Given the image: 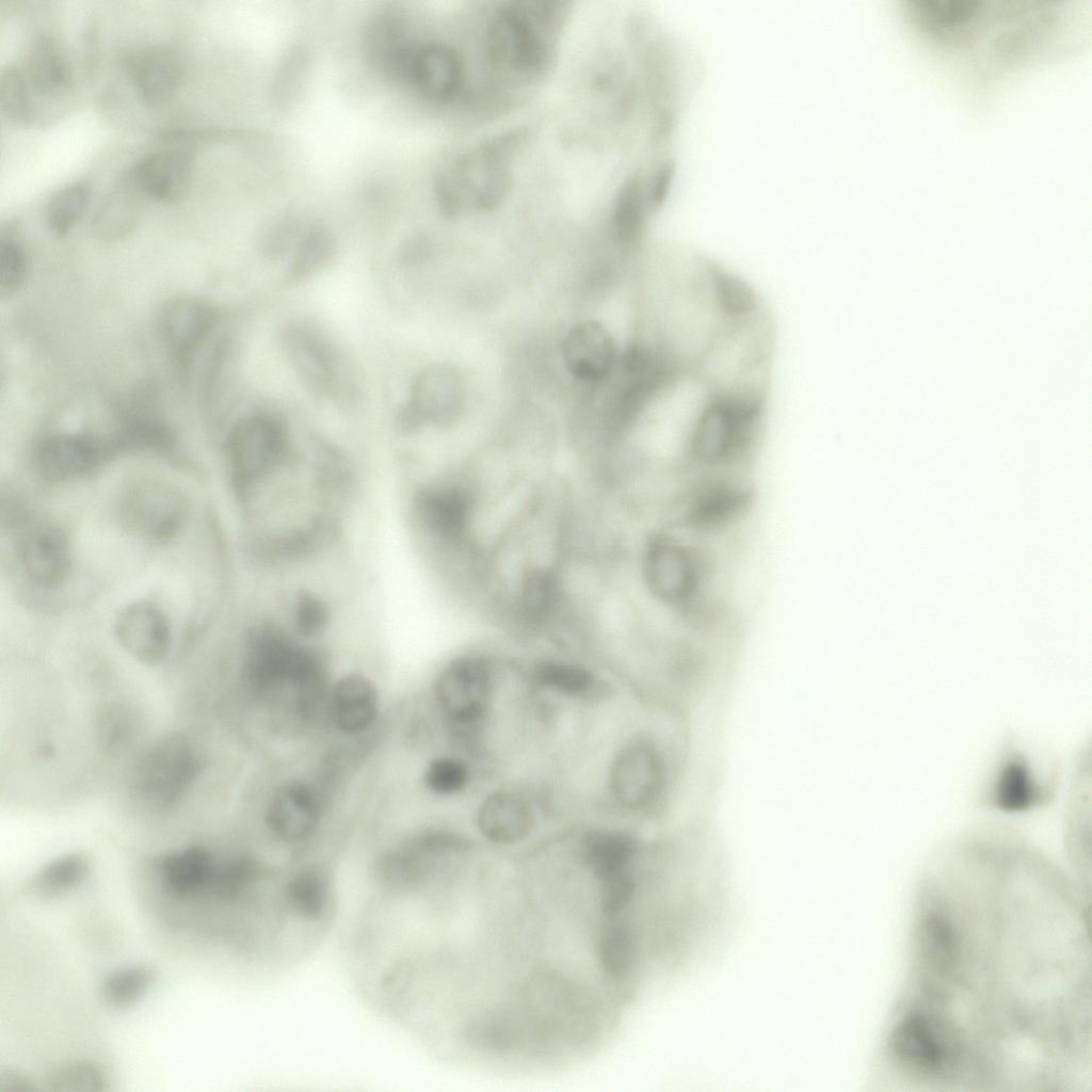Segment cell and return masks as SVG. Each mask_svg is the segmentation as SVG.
<instances>
[{
	"instance_id": "cell-29",
	"label": "cell",
	"mask_w": 1092,
	"mask_h": 1092,
	"mask_svg": "<svg viewBox=\"0 0 1092 1092\" xmlns=\"http://www.w3.org/2000/svg\"><path fill=\"white\" fill-rule=\"evenodd\" d=\"M215 865L210 852L198 846L172 852L161 863L163 884L177 898L206 894Z\"/></svg>"
},
{
	"instance_id": "cell-1",
	"label": "cell",
	"mask_w": 1092,
	"mask_h": 1092,
	"mask_svg": "<svg viewBox=\"0 0 1092 1092\" xmlns=\"http://www.w3.org/2000/svg\"><path fill=\"white\" fill-rule=\"evenodd\" d=\"M531 138L516 126L486 136L452 157L436 177V197L448 216L498 209L514 186L515 165Z\"/></svg>"
},
{
	"instance_id": "cell-16",
	"label": "cell",
	"mask_w": 1092,
	"mask_h": 1092,
	"mask_svg": "<svg viewBox=\"0 0 1092 1092\" xmlns=\"http://www.w3.org/2000/svg\"><path fill=\"white\" fill-rule=\"evenodd\" d=\"M125 67L140 98L152 107L167 102L183 77L180 53L163 44L132 51L125 59Z\"/></svg>"
},
{
	"instance_id": "cell-8",
	"label": "cell",
	"mask_w": 1092,
	"mask_h": 1092,
	"mask_svg": "<svg viewBox=\"0 0 1092 1092\" xmlns=\"http://www.w3.org/2000/svg\"><path fill=\"white\" fill-rule=\"evenodd\" d=\"M890 1041L900 1060L924 1073L953 1069L961 1057V1045L952 1028L918 1011L906 1014L896 1025Z\"/></svg>"
},
{
	"instance_id": "cell-15",
	"label": "cell",
	"mask_w": 1092,
	"mask_h": 1092,
	"mask_svg": "<svg viewBox=\"0 0 1092 1092\" xmlns=\"http://www.w3.org/2000/svg\"><path fill=\"white\" fill-rule=\"evenodd\" d=\"M115 636L122 647L147 665L161 663L171 646V629L166 616L149 601L126 606L115 621Z\"/></svg>"
},
{
	"instance_id": "cell-4",
	"label": "cell",
	"mask_w": 1092,
	"mask_h": 1092,
	"mask_svg": "<svg viewBox=\"0 0 1092 1092\" xmlns=\"http://www.w3.org/2000/svg\"><path fill=\"white\" fill-rule=\"evenodd\" d=\"M282 344L293 370L316 397L353 405L358 396L353 369L336 344L318 328L291 323L282 333Z\"/></svg>"
},
{
	"instance_id": "cell-3",
	"label": "cell",
	"mask_w": 1092,
	"mask_h": 1092,
	"mask_svg": "<svg viewBox=\"0 0 1092 1092\" xmlns=\"http://www.w3.org/2000/svg\"><path fill=\"white\" fill-rule=\"evenodd\" d=\"M245 672L256 691L268 692L292 685L300 695L318 693L324 675L318 655L273 625L259 626L250 635Z\"/></svg>"
},
{
	"instance_id": "cell-30",
	"label": "cell",
	"mask_w": 1092,
	"mask_h": 1092,
	"mask_svg": "<svg viewBox=\"0 0 1092 1092\" xmlns=\"http://www.w3.org/2000/svg\"><path fill=\"white\" fill-rule=\"evenodd\" d=\"M368 49L379 68L391 76L407 77L417 47L406 36L402 21L396 16L379 17L368 33Z\"/></svg>"
},
{
	"instance_id": "cell-40",
	"label": "cell",
	"mask_w": 1092,
	"mask_h": 1092,
	"mask_svg": "<svg viewBox=\"0 0 1092 1092\" xmlns=\"http://www.w3.org/2000/svg\"><path fill=\"white\" fill-rule=\"evenodd\" d=\"M27 271L23 251L13 240L0 242V293L2 298L14 294L22 285Z\"/></svg>"
},
{
	"instance_id": "cell-23",
	"label": "cell",
	"mask_w": 1092,
	"mask_h": 1092,
	"mask_svg": "<svg viewBox=\"0 0 1092 1092\" xmlns=\"http://www.w3.org/2000/svg\"><path fill=\"white\" fill-rule=\"evenodd\" d=\"M101 448L83 436L58 434L38 446L35 462L39 473L48 480L61 481L91 469L99 460Z\"/></svg>"
},
{
	"instance_id": "cell-21",
	"label": "cell",
	"mask_w": 1092,
	"mask_h": 1092,
	"mask_svg": "<svg viewBox=\"0 0 1092 1092\" xmlns=\"http://www.w3.org/2000/svg\"><path fill=\"white\" fill-rule=\"evenodd\" d=\"M132 172L147 198L170 204L186 195L191 182L192 164L187 154L161 150L144 157Z\"/></svg>"
},
{
	"instance_id": "cell-19",
	"label": "cell",
	"mask_w": 1092,
	"mask_h": 1092,
	"mask_svg": "<svg viewBox=\"0 0 1092 1092\" xmlns=\"http://www.w3.org/2000/svg\"><path fill=\"white\" fill-rule=\"evenodd\" d=\"M562 355L568 371L579 380L597 382L613 369L616 352L609 332L588 321L574 326L565 336Z\"/></svg>"
},
{
	"instance_id": "cell-39",
	"label": "cell",
	"mask_w": 1092,
	"mask_h": 1092,
	"mask_svg": "<svg viewBox=\"0 0 1092 1092\" xmlns=\"http://www.w3.org/2000/svg\"><path fill=\"white\" fill-rule=\"evenodd\" d=\"M468 769L460 759H434L425 771L427 786L436 793L449 794L461 790L468 782Z\"/></svg>"
},
{
	"instance_id": "cell-31",
	"label": "cell",
	"mask_w": 1092,
	"mask_h": 1092,
	"mask_svg": "<svg viewBox=\"0 0 1092 1092\" xmlns=\"http://www.w3.org/2000/svg\"><path fill=\"white\" fill-rule=\"evenodd\" d=\"M335 255V242L322 227L310 228L299 242L285 274L287 285L304 283L323 271Z\"/></svg>"
},
{
	"instance_id": "cell-36",
	"label": "cell",
	"mask_w": 1092,
	"mask_h": 1092,
	"mask_svg": "<svg viewBox=\"0 0 1092 1092\" xmlns=\"http://www.w3.org/2000/svg\"><path fill=\"white\" fill-rule=\"evenodd\" d=\"M154 981V970L149 966L138 965L118 969L110 974L102 983V996L114 1007H126L149 989Z\"/></svg>"
},
{
	"instance_id": "cell-34",
	"label": "cell",
	"mask_w": 1092,
	"mask_h": 1092,
	"mask_svg": "<svg viewBox=\"0 0 1092 1092\" xmlns=\"http://www.w3.org/2000/svg\"><path fill=\"white\" fill-rule=\"evenodd\" d=\"M31 86L23 69L9 65L0 76V110L2 116L14 124H26L32 118Z\"/></svg>"
},
{
	"instance_id": "cell-12",
	"label": "cell",
	"mask_w": 1092,
	"mask_h": 1092,
	"mask_svg": "<svg viewBox=\"0 0 1092 1092\" xmlns=\"http://www.w3.org/2000/svg\"><path fill=\"white\" fill-rule=\"evenodd\" d=\"M218 321L214 306L198 298H177L162 307L158 318L159 336L180 371L189 369Z\"/></svg>"
},
{
	"instance_id": "cell-10",
	"label": "cell",
	"mask_w": 1092,
	"mask_h": 1092,
	"mask_svg": "<svg viewBox=\"0 0 1092 1092\" xmlns=\"http://www.w3.org/2000/svg\"><path fill=\"white\" fill-rule=\"evenodd\" d=\"M753 494L740 482L725 478L702 480L682 494V528L695 533L722 530L750 509Z\"/></svg>"
},
{
	"instance_id": "cell-33",
	"label": "cell",
	"mask_w": 1092,
	"mask_h": 1092,
	"mask_svg": "<svg viewBox=\"0 0 1092 1092\" xmlns=\"http://www.w3.org/2000/svg\"><path fill=\"white\" fill-rule=\"evenodd\" d=\"M87 871L84 856L74 853L46 865L34 878L32 888L43 898L60 896L76 886Z\"/></svg>"
},
{
	"instance_id": "cell-37",
	"label": "cell",
	"mask_w": 1092,
	"mask_h": 1092,
	"mask_svg": "<svg viewBox=\"0 0 1092 1092\" xmlns=\"http://www.w3.org/2000/svg\"><path fill=\"white\" fill-rule=\"evenodd\" d=\"M557 598V583L549 573L537 571L528 576L521 590L526 614L533 619L544 617L552 611Z\"/></svg>"
},
{
	"instance_id": "cell-6",
	"label": "cell",
	"mask_w": 1092,
	"mask_h": 1092,
	"mask_svg": "<svg viewBox=\"0 0 1092 1092\" xmlns=\"http://www.w3.org/2000/svg\"><path fill=\"white\" fill-rule=\"evenodd\" d=\"M227 455L234 486L242 499L258 481L291 457L288 431L271 414L244 417L229 431Z\"/></svg>"
},
{
	"instance_id": "cell-9",
	"label": "cell",
	"mask_w": 1092,
	"mask_h": 1092,
	"mask_svg": "<svg viewBox=\"0 0 1092 1092\" xmlns=\"http://www.w3.org/2000/svg\"><path fill=\"white\" fill-rule=\"evenodd\" d=\"M125 525L142 537L163 541L173 537L187 515L184 496L160 481H142L131 486L121 507Z\"/></svg>"
},
{
	"instance_id": "cell-11",
	"label": "cell",
	"mask_w": 1092,
	"mask_h": 1092,
	"mask_svg": "<svg viewBox=\"0 0 1092 1092\" xmlns=\"http://www.w3.org/2000/svg\"><path fill=\"white\" fill-rule=\"evenodd\" d=\"M488 664L478 657H462L449 663L436 681L435 694L441 710L457 725L480 721L492 696Z\"/></svg>"
},
{
	"instance_id": "cell-27",
	"label": "cell",
	"mask_w": 1092,
	"mask_h": 1092,
	"mask_svg": "<svg viewBox=\"0 0 1092 1092\" xmlns=\"http://www.w3.org/2000/svg\"><path fill=\"white\" fill-rule=\"evenodd\" d=\"M23 71L32 91L44 96L59 94L71 82L67 55L50 34H41L30 44Z\"/></svg>"
},
{
	"instance_id": "cell-18",
	"label": "cell",
	"mask_w": 1092,
	"mask_h": 1092,
	"mask_svg": "<svg viewBox=\"0 0 1092 1092\" xmlns=\"http://www.w3.org/2000/svg\"><path fill=\"white\" fill-rule=\"evenodd\" d=\"M19 557L31 581L43 588L58 585L69 571L66 535L51 524H35L26 530L19 544Z\"/></svg>"
},
{
	"instance_id": "cell-25",
	"label": "cell",
	"mask_w": 1092,
	"mask_h": 1092,
	"mask_svg": "<svg viewBox=\"0 0 1092 1092\" xmlns=\"http://www.w3.org/2000/svg\"><path fill=\"white\" fill-rule=\"evenodd\" d=\"M467 497L450 486L421 491L415 500L416 517L433 536L452 540L461 535L468 519Z\"/></svg>"
},
{
	"instance_id": "cell-35",
	"label": "cell",
	"mask_w": 1092,
	"mask_h": 1092,
	"mask_svg": "<svg viewBox=\"0 0 1092 1092\" xmlns=\"http://www.w3.org/2000/svg\"><path fill=\"white\" fill-rule=\"evenodd\" d=\"M534 678L546 688L571 695L588 694L595 687V677L589 670L561 661L539 663Z\"/></svg>"
},
{
	"instance_id": "cell-28",
	"label": "cell",
	"mask_w": 1092,
	"mask_h": 1092,
	"mask_svg": "<svg viewBox=\"0 0 1092 1092\" xmlns=\"http://www.w3.org/2000/svg\"><path fill=\"white\" fill-rule=\"evenodd\" d=\"M332 710L341 730L358 734L371 726L378 713V694L372 682L359 675L341 678L332 691Z\"/></svg>"
},
{
	"instance_id": "cell-13",
	"label": "cell",
	"mask_w": 1092,
	"mask_h": 1092,
	"mask_svg": "<svg viewBox=\"0 0 1092 1092\" xmlns=\"http://www.w3.org/2000/svg\"><path fill=\"white\" fill-rule=\"evenodd\" d=\"M463 386L450 367L434 365L414 380L410 399L399 415L400 428L410 432L423 423L452 421L463 406Z\"/></svg>"
},
{
	"instance_id": "cell-17",
	"label": "cell",
	"mask_w": 1092,
	"mask_h": 1092,
	"mask_svg": "<svg viewBox=\"0 0 1092 1092\" xmlns=\"http://www.w3.org/2000/svg\"><path fill=\"white\" fill-rule=\"evenodd\" d=\"M1050 789L1042 783L1029 759L1009 746L1002 755L985 792V803L1006 812H1022L1043 805Z\"/></svg>"
},
{
	"instance_id": "cell-24",
	"label": "cell",
	"mask_w": 1092,
	"mask_h": 1092,
	"mask_svg": "<svg viewBox=\"0 0 1092 1092\" xmlns=\"http://www.w3.org/2000/svg\"><path fill=\"white\" fill-rule=\"evenodd\" d=\"M481 834L496 844H513L524 839L532 829L533 814L529 804L511 792H496L480 805L477 816Z\"/></svg>"
},
{
	"instance_id": "cell-32",
	"label": "cell",
	"mask_w": 1092,
	"mask_h": 1092,
	"mask_svg": "<svg viewBox=\"0 0 1092 1092\" xmlns=\"http://www.w3.org/2000/svg\"><path fill=\"white\" fill-rule=\"evenodd\" d=\"M90 199L91 187L85 182H71L59 189L46 208L50 229L58 236L67 234L85 212Z\"/></svg>"
},
{
	"instance_id": "cell-38",
	"label": "cell",
	"mask_w": 1092,
	"mask_h": 1092,
	"mask_svg": "<svg viewBox=\"0 0 1092 1092\" xmlns=\"http://www.w3.org/2000/svg\"><path fill=\"white\" fill-rule=\"evenodd\" d=\"M129 711L119 705H110L101 709L97 718V739L100 746L109 752L123 748L133 730Z\"/></svg>"
},
{
	"instance_id": "cell-7",
	"label": "cell",
	"mask_w": 1092,
	"mask_h": 1092,
	"mask_svg": "<svg viewBox=\"0 0 1092 1092\" xmlns=\"http://www.w3.org/2000/svg\"><path fill=\"white\" fill-rule=\"evenodd\" d=\"M667 785L665 757L649 740H635L615 756L610 787L621 805L636 810L651 807L661 799Z\"/></svg>"
},
{
	"instance_id": "cell-20",
	"label": "cell",
	"mask_w": 1092,
	"mask_h": 1092,
	"mask_svg": "<svg viewBox=\"0 0 1092 1092\" xmlns=\"http://www.w3.org/2000/svg\"><path fill=\"white\" fill-rule=\"evenodd\" d=\"M320 817V802L315 790L304 783L282 787L270 802L267 821L271 832L287 844L307 839Z\"/></svg>"
},
{
	"instance_id": "cell-2",
	"label": "cell",
	"mask_w": 1092,
	"mask_h": 1092,
	"mask_svg": "<svg viewBox=\"0 0 1092 1092\" xmlns=\"http://www.w3.org/2000/svg\"><path fill=\"white\" fill-rule=\"evenodd\" d=\"M642 571L649 592L695 625L707 622L710 566L700 548L674 534L659 533L645 546Z\"/></svg>"
},
{
	"instance_id": "cell-42",
	"label": "cell",
	"mask_w": 1092,
	"mask_h": 1092,
	"mask_svg": "<svg viewBox=\"0 0 1092 1092\" xmlns=\"http://www.w3.org/2000/svg\"><path fill=\"white\" fill-rule=\"evenodd\" d=\"M51 1082L60 1090H96L103 1083V1078L93 1065L75 1064L59 1070Z\"/></svg>"
},
{
	"instance_id": "cell-5",
	"label": "cell",
	"mask_w": 1092,
	"mask_h": 1092,
	"mask_svg": "<svg viewBox=\"0 0 1092 1092\" xmlns=\"http://www.w3.org/2000/svg\"><path fill=\"white\" fill-rule=\"evenodd\" d=\"M199 772L200 760L191 742L179 734H168L139 758L131 789L146 805L166 812L180 803Z\"/></svg>"
},
{
	"instance_id": "cell-26",
	"label": "cell",
	"mask_w": 1092,
	"mask_h": 1092,
	"mask_svg": "<svg viewBox=\"0 0 1092 1092\" xmlns=\"http://www.w3.org/2000/svg\"><path fill=\"white\" fill-rule=\"evenodd\" d=\"M582 854L595 879L601 884L635 872L638 844L624 832L596 831L585 837Z\"/></svg>"
},
{
	"instance_id": "cell-41",
	"label": "cell",
	"mask_w": 1092,
	"mask_h": 1092,
	"mask_svg": "<svg viewBox=\"0 0 1092 1092\" xmlns=\"http://www.w3.org/2000/svg\"><path fill=\"white\" fill-rule=\"evenodd\" d=\"M293 619L298 632L304 637H310L324 628L327 622V611L317 597L302 594L295 604Z\"/></svg>"
},
{
	"instance_id": "cell-22",
	"label": "cell",
	"mask_w": 1092,
	"mask_h": 1092,
	"mask_svg": "<svg viewBox=\"0 0 1092 1092\" xmlns=\"http://www.w3.org/2000/svg\"><path fill=\"white\" fill-rule=\"evenodd\" d=\"M146 195L132 168L123 174L101 199L93 218V228L103 240H118L136 226Z\"/></svg>"
},
{
	"instance_id": "cell-14",
	"label": "cell",
	"mask_w": 1092,
	"mask_h": 1092,
	"mask_svg": "<svg viewBox=\"0 0 1092 1092\" xmlns=\"http://www.w3.org/2000/svg\"><path fill=\"white\" fill-rule=\"evenodd\" d=\"M465 60L456 48L443 42L416 48L408 79L428 100L450 103L469 96Z\"/></svg>"
}]
</instances>
